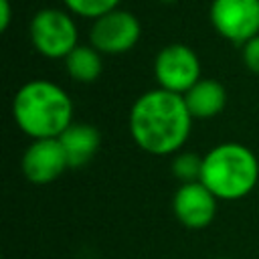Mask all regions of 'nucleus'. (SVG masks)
<instances>
[{
    "label": "nucleus",
    "instance_id": "nucleus-16",
    "mask_svg": "<svg viewBox=\"0 0 259 259\" xmlns=\"http://www.w3.org/2000/svg\"><path fill=\"white\" fill-rule=\"evenodd\" d=\"M10 16H12L10 0H0V30H6L10 26Z\"/></svg>",
    "mask_w": 259,
    "mask_h": 259
},
{
    "label": "nucleus",
    "instance_id": "nucleus-17",
    "mask_svg": "<svg viewBox=\"0 0 259 259\" xmlns=\"http://www.w3.org/2000/svg\"><path fill=\"white\" fill-rule=\"evenodd\" d=\"M160 2H176V0H160Z\"/></svg>",
    "mask_w": 259,
    "mask_h": 259
},
{
    "label": "nucleus",
    "instance_id": "nucleus-2",
    "mask_svg": "<svg viewBox=\"0 0 259 259\" xmlns=\"http://www.w3.org/2000/svg\"><path fill=\"white\" fill-rule=\"evenodd\" d=\"M12 115L16 125L34 140L59 138L73 123V103L57 83L32 79L16 91Z\"/></svg>",
    "mask_w": 259,
    "mask_h": 259
},
{
    "label": "nucleus",
    "instance_id": "nucleus-18",
    "mask_svg": "<svg viewBox=\"0 0 259 259\" xmlns=\"http://www.w3.org/2000/svg\"><path fill=\"white\" fill-rule=\"evenodd\" d=\"M219 259H225V257H219Z\"/></svg>",
    "mask_w": 259,
    "mask_h": 259
},
{
    "label": "nucleus",
    "instance_id": "nucleus-13",
    "mask_svg": "<svg viewBox=\"0 0 259 259\" xmlns=\"http://www.w3.org/2000/svg\"><path fill=\"white\" fill-rule=\"evenodd\" d=\"M202 172V158L192 152H182L172 160V174L184 182H196L200 180Z\"/></svg>",
    "mask_w": 259,
    "mask_h": 259
},
{
    "label": "nucleus",
    "instance_id": "nucleus-1",
    "mask_svg": "<svg viewBox=\"0 0 259 259\" xmlns=\"http://www.w3.org/2000/svg\"><path fill=\"white\" fill-rule=\"evenodd\" d=\"M192 119L184 95L158 87L134 101L130 109V134L144 152L168 156L184 146Z\"/></svg>",
    "mask_w": 259,
    "mask_h": 259
},
{
    "label": "nucleus",
    "instance_id": "nucleus-5",
    "mask_svg": "<svg viewBox=\"0 0 259 259\" xmlns=\"http://www.w3.org/2000/svg\"><path fill=\"white\" fill-rule=\"evenodd\" d=\"M154 77L162 89L184 95L200 81V61L190 47L172 42L156 55Z\"/></svg>",
    "mask_w": 259,
    "mask_h": 259
},
{
    "label": "nucleus",
    "instance_id": "nucleus-15",
    "mask_svg": "<svg viewBox=\"0 0 259 259\" xmlns=\"http://www.w3.org/2000/svg\"><path fill=\"white\" fill-rule=\"evenodd\" d=\"M243 63L251 73L259 75V34L243 45Z\"/></svg>",
    "mask_w": 259,
    "mask_h": 259
},
{
    "label": "nucleus",
    "instance_id": "nucleus-9",
    "mask_svg": "<svg viewBox=\"0 0 259 259\" xmlns=\"http://www.w3.org/2000/svg\"><path fill=\"white\" fill-rule=\"evenodd\" d=\"M69 168L65 150L57 138L34 140L22 156V172L32 184H49Z\"/></svg>",
    "mask_w": 259,
    "mask_h": 259
},
{
    "label": "nucleus",
    "instance_id": "nucleus-6",
    "mask_svg": "<svg viewBox=\"0 0 259 259\" xmlns=\"http://www.w3.org/2000/svg\"><path fill=\"white\" fill-rule=\"evenodd\" d=\"M210 22L214 30L237 45L259 34V0H212Z\"/></svg>",
    "mask_w": 259,
    "mask_h": 259
},
{
    "label": "nucleus",
    "instance_id": "nucleus-12",
    "mask_svg": "<svg viewBox=\"0 0 259 259\" xmlns=\"http://www.w3.org/2000/svg\"><path fill=\"white\" fill-rule=\"evenodd\" d=\"M65 67L71 79L79 83H91L101 75V53L91 45H77L65 57Z\"/></svg>",
    "mask_w": 259,
    "mask_h": 259
},
{
    "label": "nucleus",
    "instance_id": "nucleus-3",
    "mask_svg": "<svg viewBox=\"0 0 259 259\" xmlns=\"http://www.w3.org/2000/svg\"><path fill=\"white\" fill-rule=\"evenodd\" d=\"M257 180L259 162L243 144H219L202 158L200 182L221 200H239L247 196L257 186Z\"/></svg>",
    "mask_w": 259,
    "mask_h": 259
},
{
    "label": "nucleus",
    "instance_id": "nucleus-8",
    "mask_svg": "<svg viewBox=\"0 0 259 259\" xmlns=\"http://www.w3.org/2000/svg\"><path fill=\"white\" fill-rule=\"evenodd\" d=\"M217 196L200 182H184L172 198L176 219L188 229H204L217 214Z\"/></svg>",
    "mask_w": 259,
    "mask_h": 259
},
{
    "label": "nucleus",
    "instance_id": "nucleus-4",
    "mask_svg": "<svg viewBox=\"0 0 259 259\" xmlns=\"http://www.w3.org/2000/svg\"><path fill=\"white\" fill-rule=\"evenodd\" d=\"M30 40L47 59H65L77 47V26L59 8H40L30 20Z\"/></svg>",
    "mask_w": 259,
    "mask_h": 259
},
{
    "label": "nucleus",
    "instance_id": "nucleus-10",
    "mask_svg": "<svg viewBox=\"0 0 259 259\" xmlns=\"http://www.w3.org/2000/svg\"><path fill=\"white\" fill-rule=\"evenodd\" d=\"M65 150L69 168H81L99 150V132L91 123H71L59 138H57Z\"/></svg>",
    "mask_w": 259,
    "mask_h": 259
},
{
    "label": "nucleus",
    "instance_id": "nucleus-7",
    "mask_svg": "<svg viewBox=\"0 0 259 259\" xmlns=\"http://www.w3.org/2000/svg\"><path fill=\"white\" fill-rule=\"evenodd\" d=\"M140 20L127 10H111L93 20L89 30L91 47L105 55H119L136 47L140 40Z\"/></svg>",
    "mask_w": 259,
    "mask_h": 259
},
{
    "label": "nucleus",
    "instance_id": "nucleus-11",
    "mask_svg": "<svg viewBox=\"0 0 259 259\" xmlns=\"http://www.w3.org/2000/svg\"><path fill=\"white\" fill-rule=\"evenodd\" d=\"M184 101L194 119H208L227 105V91L217 79H200L184 93Z\"/></svg>",
    "mask_w": 259,
    "mask_h": 259
},
{
    "label": "nucleus",
    "instance_id": "nucleus-14",
    "mask_svg": "<svg viewBox=\"0 0 259 259\" xmlns=\"http://www.w3.org/2000/svg\"><path fill=\"white\" fill-rule=\"evenodd\" d=\"M63 2L71 12L83 18H93V20L115 10L119 4V0H63Z\"/></svg>",
    "mask_w": 259,
    "mask_h": 259
}]
</instances>
